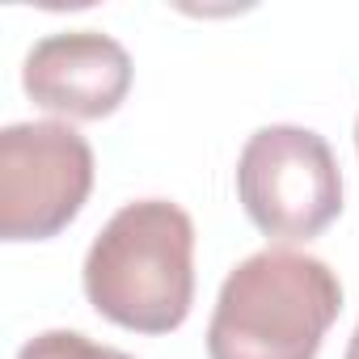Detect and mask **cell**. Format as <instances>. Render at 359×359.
Listing matches in <instances>:
<instances>
[{"label": "cell", "mask_w": 359, "mask_h": 359, "mask_svg": "<svg viewBox=\"0 0 359 359\" xmlns=\"http://www.w3.org/2000/svg\"><path fill=\"white\" fill-rule=\"evenodd\" d=\"M89 304L135 334H169L195 304V224L169 199L118 208L85 258Z\"/></svg>", "instance_id": "obj_1"}, {"label": "cell", "mask_w": 359, "mask_h": 359, "mask_svg": "<svg viewBox=\"0 0 359 359\" xmlns=\"http://www.w3.org/2000/svg\"><path fill=\"white\" fill-rule=\"evenodd\" d=\"M342 313L338 275L300 250L250 254L220 287L208 359H317Z\"/></svg>", "instance_id": "obj_2"}, {"label": "cell", "mask_w": 359, "mask_h": 359, "mask_svg": "<svg viewBox=\"0 0 359 359\" xmlns=\"http://www.w3.org/2000/svg\"><path fill=\"white\" fill-rule=\"evenodd\" d=\"M237 195L245 216L279 241H309L342 212V173L330 144L292 123L262 127L237 161Z\"/></svg>", "instance_id": "obj_3"}, {"label": "cell", "mask_w": 359, "mask_h": 359, "mask_svg": "<svg viewBox=\"0 0 359 359\" xmlns=\"http://www.w3.org/2000/svg\"><path fill=\"white\" fill-rule=\"evenodd\" d=\"M93 191V148L68 123H13L0 131V237L47 241L64 233Z\"/></svg>", "instance_id": "obj_4"}, {"label": "cell", "mask_w": 359, "mask_h": 359, "mask_svg": "<svg viewBox=\"0 0 359 359\" xmlns=\"http://www.w3.org/2000/svg\"><path fill=\"white\" fill-rule=\"evenodd\" d=\"M22 85L34 106L68 118H106L131 89V55L102 30H64L30 47Z\"/></svg>", "instance_id": "obj_5"}, {"label": "cell", "mask_w": 359, "mask_h": 359, "mask_svg": "<svg viewBox=\"0 0 359 359\" xmlns=\"http://www.w3.org/2000/svg\"><path fill=\"white\" fill-rule=\"evenodd\" d=\"M18 359H131L114 346H97L93 338L76 334V330H47L39 338H30Z\"/></svg>", "instance_id": "obj_6"}, {"label": "cell", "mask_w": 359, "mask_h": 359, "mask_svg": "<svg viewBox=\"0 0 359 359\" xmlns=\"http://www.w3.org/2000/svg\"><path fill=\"white\" fill-rule=\"evenodd\" d=\"M346 359H359V325H355V334H351V342H346Z\"/></svg>", "instance_id": "obj_7"}, {"label": "cell", "mask_w": 359, "mask_h": 359, "mask_svg": "<svg viewBox=\"0 0 359 359\" xmlns=\"http://www.w3.org/2000/svg\"><path fill=\"white\" fill-rule=\"evenodd\" d=\"M355 148H359V123H355Z\"/></svg>", "instance_id": "obj_8"}]
</instances>
